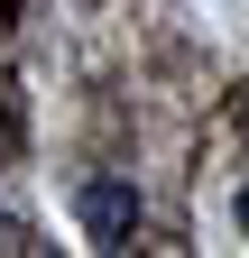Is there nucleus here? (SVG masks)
Masks as SVG:
<instances>
[{
    "label": "nucleus",
    "mask_w": 249,
    "mask_h": 258,
    "mask_svg": "<svg viewBox=\"0 0 249 258\" xmlns=\"http://www.w3.org/2000/svg\"><path fill=\"white\" fill-rule=\"evenodd\" d=\"M74 212H83V240L92 249H120L139 231V184H120V175H92L83 194H74Z\"/></svg>",
    "instance_id": "nucleus-1"
},
{
    "label": "nucleus",
    "mask_w": 249,
    "mask_h": 258,
    "mask_svg": "<svg viewBox=\"0 0 249 258\" xmlns=\"http://www.w3.org/2000/svg\"><path fill=\"white\" fill-rule=\"evenodd\" d=\"M231 212H240V231H249V184H240V203H231Z\"/></svg>",
    "instance_id": "nucleus-2"
}]
</instances>
